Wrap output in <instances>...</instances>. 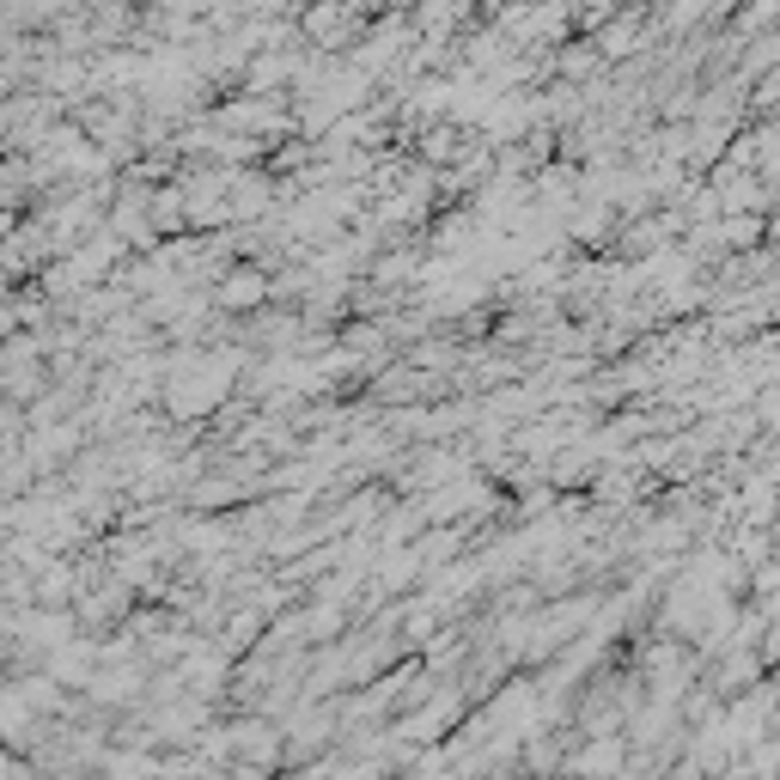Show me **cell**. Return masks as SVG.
<instances>
[{
    "label": "cell",
    "mask_w": 780,
    "mask_h": 780,
    "mask_svg": "<svg viewBox=\"0 0 780 780\" xmlns=\"http://www.w3.org/2000/svg\"><path fill=\"white\" fill-rule=\"evenodd\" d=\"M353 7H384V0H353Z\"/></svg>",
    "instance_id": "1"
}]
</instances>
